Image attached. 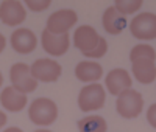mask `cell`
<instances>
[{"instance_id":"obj_1","label":"cell","mask_w":156,"mask_h":132,"mask_svg":"<svg viewBox=\"0 0 156 132\" xmlns=\"http://www.w3.org/2000/svg\"><path fill=\"white\" fill-rule=\"evenodd\" d=\"M28 117L34 124L48 126L56 120L58 107H56V104L48 98H37L30 106Z\"/></svg>"},{"instance_id":"obj_2","label":"cell","mask_w":156,"mask_h":132,"mask_svg":"<svg viewBox=\"0 0 156 132\" xmlns=\"http://www.w3.org/2000/svg\"><path fill=\"white\" fill-rule=\"evenodd\" d=\"M115 107L119 115H122L123 118H136L140 112L142 107H144V98L139 92L133 90V89H128L125 92L117 96V103H115Z\"/></svg>"},{"instance_id":"obj_3","label":"cell","mask_w":156,"mask_h":132,"mask_svg":"<svg viewBox=\"0 0 156 132\" xmlns=\"http://www.w3.org/2000/svg\"><path fill=\"white\" fill-rule=\"evenodd\" d=\"M9 79L12 87L22 93H30L37 87V79L31 75V69L27 64H14L9 70Z\"/></svg>"},{"instance_id":"obj_4","label":"cell","mask_w":156,"mask_h":132,"mask_svg":"<svg viewBox=\"0 0 156 132\" xmlns=\"http://www.w3.org/2000/svg\"><path fill=\"white\" fill-rule=\"evenodd\" d=\"M105 104V89L101 84H89L81 89L78 95V106L84 112L101 109Z\"/></svg>"},{"instance_id":"obj_5","label":"cell","mask_w":156,"mask_h":132,"mask_svg":"<svg viewBox=\"0 0 156 132\" xmlns=\"http://www.w3.org/2000/svg\"><path fill=\"white\" fill-rule=\"evenodd\" d=\"M131 34L142 41L156 39V14L153 12H142L131 20L129 25Z\"/></svg>"},{"instance_id":"obj_6","label":"cell","mask_w":156,"mask_h":132,"mask_svg":"<svg viewBox=\"0 0 156 132\" xmlns=\"http://www.w3.org/2000/svg\"><path fill=\"white\" fill-rule=\"evenodd\" d=\"M78 20L76 12L72 9H59L53 12L47 20V28L53 34H66L70 26H73Z\"/></svg>"},{"instance_id":"obj_7","label":"cell","mask_w":156,"mask_h":132,"mask_svg":"<svg viewBox=\"0 0 156 132\" xmlns=\"http://www.w3.org/2000/svg\"><path fill=\"white\" fill-rule=\"evenodd\" d=\"M30 69L31 75L42 83H55L61 75V65L53 59H37Z\"/></svg>"},{"instance_id":"obj_8","label":"cell","mask_w":156,"mask_h":132,"mask_svg":"<svg viewBox=\"0 0 156 132\" xmlns=\"http://www.w3.org/2000/svg\"><path fill=\"white\" fill-rule=\"evenodd\" d=\"M100 42V36L98 33L89 25H83L80 28H76V31L73 33V45L81 50L83 53H89L92 51Z\"/></svg>"},{"instance_id":"obj_9","label":"cell","mask_w":156,"mask_h":132,"mask_svg":"<svg viewBox=\"0 0 156 132\" xmlns=\"http://www.w3.org/2000/svg\"><path fill=\"white\" fill-rule=\"evenodd\" d=\"M42 48L51 56H62L69 50V34H53L48 30H44Z\"/></svg>"},{"instance_id":"obj_10","label":"cell","mask_w":156,"mask_h":132,"mask_svg":"<svg viewBox=\"0 0 156 132\" xmlns=\"http://www.w3.org/2000/svg\"><path fill=\"white\" fill-rule=\"evenodd\" d=\"M0 17H2L3 23L9 26H16L25 20L27 12H25V8L20 2L6 0V2H2V5H0Z\"/></svg>"},{"instance_id":"obj_11","label":"cell","mask_w":156,"mask_h":132,"mask_svg":"<svg viewBox=\"0 0 156 132\" xmlns=\"http://www.w3.org/2000/svg\"><path fill=\"white\" fill-rule=\"evenodd\" d=\"M106 87L111 95L119 96L122 92L131 89V76L123 69H114L106 75Z\"/></svg>"},{"instance_id":"obj_12","label":"cell","mask_w":156,"mask_h":132,"mask_svg":"<svg viewBox=\"0 0 156 132\" xmlns=\"http://www.w3.org/2000/svg\"><path fill=\"white\" fill-rule=\"evenodd\" d=\"M36 36L27 30V28H19L11 34V45L17 53L28 55L36 48Z\"/></svg>"},{"instance_id":"obj_13","label":"cell","mask_w":156,"mask_h":132,"mask_svg":"<svg viewBox=\"0 0 156 132\" xmlns=\"http://www.w3.org/2000/svg\"><path fill=\"white\" fill-rule=\"evenodd\" d=\"M126 17L117 11L115 6H109L103 14V28L111 34H120L126 28Z\"/></svg>"},{"instance_id":"obj_14","label":"cell","mask_w":156,"mask_h":132,"mask_svg":"<svg viewBox=\"0 0 156 132\" xmlns=\"http://www.w3.org/2000/svg\"><path fill=\"white\" fill-rule=\"evenodd\" d=\"M133 75L140 84H150L156 79V64L151 59L133 61Z\"/></svg>"},{"instance_id":"obj_15","label":"cell","mask_w":156,"mask_h":132,"mask_svg":"<svg viewBox=\"0 0 156 132\" xmlns=\"http://www.w3.org/2000/svg\"><path fill=\"white\" fill-rule=\"evenodd\" d=\"M2 106L6 110L19 112L27 106V95L14 87H6L2 90Z\"/></svg>"},{"instance_id":"obj_16","label":"cell","mask_w":156,"mask_h":132,"mask_svg":"<svg viewBox=\"0 0 156 132\" xmlns=\"http://www.w3.org/2000/svg\"><path fill=\"white\" fill-rule=\"evenodd\" d=\"M75 75L81 83H92L101 78L103 70H101V65L97 62L83 61L75 67Z\"/></svg>"},{"instance_id":"obj_17","label":"cell","mask_w":156,"mask_h":132,"mask_svg":"<svg viewBox=\"0 0 156 132\" xmlns=\"http://www.w3.org/2000/svg\"><path fill=\"white\" fill-rule=\"evenodd\" d=\"M78 127H80V132H106V129H108L106 121L100 115L81 118L78 121Z\"/></svg>"},{"instance_id":"obj_18","label":"cell","mask_w":156,"mask_h":132,"mask_svg":"<svg viewBox=\"0 0 156 132\" xmlns=\"http://www.w3.org/2000/svg\"><path fill=\"white\" fill-rule=\"evenodd\" d=\"M129 59H131V62L136 61V59H151V61H154L156 59V51L150 45L139 44V45H136L131 50V53H129Z\"/></svg>"},{"instance_id":"obj_19","label":"cell","mask_w":156,"mask_h":132,"mask_svg":"<svg viewBox=\"0 0 156 132\" xmlns=\"http://www.w3.org/2000/svg\"><path fill=\"white\" fill-rule=\"evenodd\" d=\"M142 6V0H117L115 2V8L122 14H131V12L137 11Z\"/></svg>"},{"instance_id":"obj_20","label":"cell","mask_w":156,"mask_h":132,"mask_svg":"<svg viewBox=\"0 0 156 132\" xmlns=\"http://www.w3.org/2000/svg\"><path fill=\"white\" fill-rule=\"evenodd\" d=\"M106 51H108V42H106V39H105V37H100L98 45H97L92 51H89V53H83V55H84L86 58H103Z\"/></svg>"},{"instance_id":"obj_21","label":"cell","mask_w":156,"mask_h":132,"mask_svg":"<svg viewBox=\"0 0 156 132\" xmlns=\"http://www.w3.org/2000/svg\"><path fill=\"white\" fill-rule=\"evenodd\" d=\"M27 6L33 11H42L50 6V0H27Z\"/></svg>"},{"instance_id":"obj_22","label":"cell","mask_w":156,"mask_h":132,"mask_svg":"<svg viewBox=\"0 0 156 132\" xmlns=\"http://www.w3.org/2000/svg\"><path fill=\"white\" fill-rule=\"evenodd\" d=\"M147 120H148V123L156 129V104H153L151 107L147 110Z\"/></svg>"},{"instance_id":"obj_23","label":"cell","mask_w":156,"mask_h":132,"mask_svg":"<svg viewBox=\"0 0 156 132\" xmlns=\"http://www.w3.org/2000/svg\"><path fill=\"white\" fill-rule=\"evenodd\" d=\"M3 132H22L19 127H9V129H6V130H3Z\"/></svg>"},{"instance_id":"obj_24","label":"cell","mask_w":156,"mask_h":132,"mask_svg":"<svg viewBox=\"0 0 156 132\" xmlns=\"http://www.w3.org/2000/svg\"><path fill=\"white\" fill-rule=\"evenodd\" d=\"M34 132H51V130H47V129H37V130H34Z\"/></svg>"}]
</instances>
